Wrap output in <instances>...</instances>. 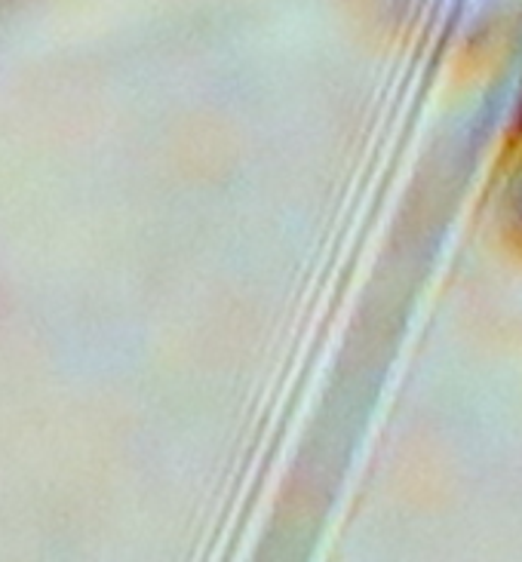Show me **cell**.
<instances>
[]
</instances>
